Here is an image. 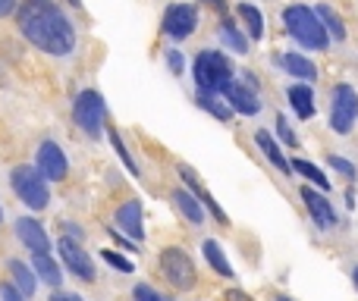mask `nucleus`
I'll list each match as a JSON object with an SVG mask.
<instances>
[{
  "label": "nucleus",
  "instance_id": "f257e3e1",
  "mask_svg": "<svg viewBox=\"0 0 358 301\" xmlns=\"http://www.w3.org/2000/svg\"><path fill=\"white\" fill-rule=\"evenodd\" d=\"M19 31L44 54L66 57L76 47V29L54 0H22L19 6Z\"/></svg>",
  "mask_w": 358,
  "mask_h": 301
},
{
  "label": "nucleus",
  "instance_id": "f03ea898",
  "mask_svg": "<svg viewBox=\"0 0 358 301\" xmlns=\"http://www.w3.org/2000/svg\"><path fill=\"white\" fill-rule=\"evenodd\" d=\"M283 22H286V31H289L305 50L327 47V29H324V22L317 19L315 10H308V6H302V3H292V6H286Z\"/></svg>",
  "mask_w": 358,
  "mask_h": 301
},
{
  "label": "nucleus",
  "instance_id": "7ed1b4c3",
  "mask_svg": "<svg viewBox=\"0 0 358 301\" xmlns=\"http://www.w3.org/2000/svg\"><path fill=\"white\" fill-rule=\"evenodd\" d=\"M198 88H208V91H220L227 82H233V63L220 54V50H201L195 57V66H192Z\"/></svg>",
  "mask_w": 358,
  "mask_h": 301
},
{
  "label": "nucleus",
  "instance_id": "20e7f679",
  "mask_svg": "<svg viewBox=\"0 0 358 301\" xmlns=\"http://www.w3.org/2000/svg\"><path fill=\"white\" fill-rule=\"evenodd\" d=\"M10 182H13V191H16V195L22 198V204H29L31 210L48 207V201H50L48 182H44V176L38 170H31V166H16Z\"/></svg>",
  "mask_w": 358,
  "mask_h": 301
},
{
  "label": "nucleus",
  "instance_id": "39448f33",
  "mask_svg": "<svg viewBox=\"0 0 358 301\" xmlns=\"http://www.w3.org/2000/svg\"><path fill=\"white\" fill-rule=\"evenodd\" d=\"M161 270H164V277H167V283L179 292L195 289V283H198L195 264H192V258L182 251V248H164L161 251Z\"/></svg>",
  "mask_w": 358,
  "mask_h": 301
},
{
  "label": "nucleus",
  "instance_id": "423d86ee",
  "mask_svg": "<svg viewBox=\"0 0 358 301\" xmlns=\"http://www.w3.org/2000/svg\"><path fill=\"white\" fill-rule=\"evenodd\" d=\"M73 117L85 135L98 138L104 132V98L98 91H82L73 104Z\"/></svg>",
  "mask_w": 358,
  "mask_h": 301
},
{
  "label": "nucleus",
  "instance_id": "0eeeda50",
  "mask_svg": "<svg viewBox=\"0 0 358 301\" xmlns=\"http://www.w3.org/2000/svg\"><path fill=\"white\" fill-rule=\"evenodd\" d=\"M358 117V91L352 85H336L334 88V104H330V126H334L336 135H346L352 129Z\"/></svg>",
  "mask_w": 358,
  "mask_h": 301
},
{
  "label": "nucleus",
  "instance_id": "6e6552de",
  "mask_svg": "<svg viewBox=\"0 0 358 301\" xmlns=\"http://www.w3.org/2000/svg\"><path fill=\"white\" fill-rule=\"evenodd\" d=\"M195 25H198V13H195V6H189V3L170 6L167 16H164V31H167L173 41H185V38L195 31Z\"/></svg>",
  "mask_w": 358,
  "mask_h": 301
},
{
  "label": "nucleus",
  "instance_id": "1a4fd4ad",
  "mask_svg": "<svg viewBox=\"0 0 358 301\" xmlns=\"http://www.w3.org/2000/svg\"><path fill=\"white\" fill-rule=\"evenodd\" d=\"M57 248H60V258L66 260V267L82 279V283H94V264H92V258L82 251L79 242L66 235V239L57 242Z\"/></svg>",
  "mask_w": 358,
  "mask_h": 301
},
{
  "label": "nucleus",
  "instance_id": "9d476101",
  "mask_svg": "<svg viewBox=\"0 0 358 301\" xmlns=\"http://www.w3.org/2000/svg\"><path fill=\"white\" fill-rule=\"evenodd\" d=\"M38 172H41L44 179H50V182H63V179H66L69 163L57 142H44L41 148H38Z\"/></svg>",
  "mask_w": 358,
  "mask_h": 301
},
{
  "label": "nucleus",
  "instance_id": "9b49d317",
  "mask_svg": "<svg viewBox=\"0 0 358 301\" xmlns=\"http://www.w3.org/2000/svg\"><path fill=\"white\" fill-rule=\"evenodd\" d=\"M223 101H227L229 107H233L236 113H242V117H255V113L261 110V101L255 98V91L248 85H239V82H227V85L220 88Z\"/></svg>",
  "mask_w": 358,
  "mask_h": 301
},
{
  "label": "nucleus",
  "instance_id": "f8f14e48",
  "mask_svg": "<svg viewBox=\"0 0 358 301\" xmlns=\"http://www.w3.org/2000/svg\"><path fill=\"white\" fill-rule=\"evenodd\" d=\"M16 235H19V242H22L29 251H35V254H48L50 251V239H48V233H44V226L38 220L22 216V220L16 223Z\"/></svg>",
  "mask_w": 358,
  "mask_h": 301
},
{
  "label": "nucleus",
  "instance_id": "ddd939ff",
  "mask_svg": "<svg viewBox=\"0 0 358 301\" xmlns=\"http://www.w3.org/2000/svg\"><path fill=\"white\" fill-rule=\"evenodd\" d=\"M117 226L123 229L126 235H132L136 242L145 239V226H142V204L136 201V198H129L126 204H120L117 207Z\"/></svg>",
  "mask_w": 358,
  "mask_h": 301
},
{
  "label": "nucleus",
  "instance_id": "4468645a",
  "mask_svg": "<svg viewBox=\"0 0 358 301\" xmlns=\"http://www.w3.org/2000/svg\"><path fill=\"white\" fill-rule=\"evenodd\" d=\"M302 201H305V207L311 210V216H315V223H317L321 229H334V226H336V214H334L330 201L321 195V191L302 189Z\"/></svg>",
  "mask_w": 358,
  "mask_h": 301
},
{
  "label": "nucleus",
  "instance_id": "2eb2a0df",
  "mask_svg": "<svg viewBox=\"0 0 358 301\" xmlns=\"http://www.w3.org/2000/svg\"><path fill=\"white\" fill-rule=\"evenodd\" d=\"M179 176H182V182L192 189V195L198 198V204H204V207L210 210V216H214L217 223H227V214H223V207L214 201V198H210V191L204 189V185L195 179V172H192V166H179Z\"/></svg>",
  "mask_w": 358,
  "mask_h": 301
},
{
  "label": "nucleus",
  "instance_id": "dca6fc26",
  "mask_svg": "<svg viewBox=\"0 0 358 301\" xmlns=\"http://www.w3.org/2000/svg\"><path fill=\"white\" fill-rule=\"evenodd\" d=\"M286 94H289V104H292V110L299 113V119L315 117V91H311L308 85H292Z\"/></svg>",
  "mask_w": 358,
  "mask_h": 301
},
{
  "label": "nucleus",
  "instance_id": "f3484780",
  "mask_svg": "<svg viewBox=\"0 0 358 301\" xmlns=\"http://www.w3.org/2000/svg\"><path fill=\"white\" fill-rule=\"evenodd\" d=\"M255 142H258V148L264 151V157L271 160L273 166H280V172H283V176H289V172H292V163L283 157V151L277 148V142H273L267 132H258V135H255Z\"/></svg>",
  "mask_w": 358,
  "mask_h": 301
},
{
  "label": "nucleus",
  "instance_id": "a211bd4d",
  "mask_svg": "<svg viewBox=\"0 0 358 301\" xmlns=\"http://www.w3.org/2000/svg\"><path fill=\"white\" fill-rule=\"evenodd\" d=\"M198 107L214 113V117L223 119V123H229V117H233V107L223 104V101L217 98V91H208V88H198Z\"/></svg>",
  "mask_w": 358,
  "mask_h": 301
},
{
  "label": "nucleus",
  "instance_id": "6ab92c4d",
  "mask_svg": "<svg viewBox=\"0 0 358 301\" xmlns=\"http://www.w3.org/2000/svg\"><path fill=\"white\" fill-rule=\"evenodd\" d=\"M283 66L289 75H296V79H305V82H315L317 79V66L311 60H305L302 54H286L283 57Z\"/></svg>",
  "mask_w": 358,
  "mask_h": 301
},
{
  "label": "nucleus",
  "instance_id": "aec40b11",
  "mask_svg": "<svg viewBox=\"0 0 358 301\" xmlns=\"http://www.w3.org/2000/svg\"><path fill=\"white\" fill-rule=\"evenodd\" d=\"M31 270H35L38 279H44L48 286H60L63 283V273H60V267L54 264V258H50V254H35Z\"/></svg>",
  "mask_w": 358,
  "mask_h": 301
},
{
  "label": "nucleus",
  "instance_id": "412c9836",
  "mask_svg": "<svg viewBox=\"0 0 358 301\" xmlns=\"http://www.w3.org/2000/svg\"><path fill=\"white\" fill-rule=\"evenodd\" d=\"M173 204H176V210L185 216V220H192V223H201L204 220V207L198 204V198L195 195H189V191H173Z\"/></svg>",
  "mask_w": 358,
  "mask_h": 301
},
{
  "label": "nucleus",
  "instance_id": "4be33fe9",
  "mask_svg": "<svg viewBox=\"0 0 358 301\" xmlns=\"http://www.w3.org/2000/svg\"><path fill=\"white\" fill-rule=\"evenodd\" d=\"M10 273H13V279H16L19 292H22L25 298H31V295H35V289H38L35 270H29V267L22 264V260H10Z\"/></svg>",
  "mask_w": 358,
  "mask_h": 301
},
{
  "label": "nucleus",
  "instance_id": "5701e85b",
  "mask_svg": "<svg viewBox=\"0 0 358 301\" xmlns=\"http://www.w3.org/2000/svg\"><path fill=\"white\" fill-rule=\"evenodd\" d=\"M315 13H317V19H321V22H324V29H327V35L334 38V41H343V38H346V25H343L340 13H336V10H330L327 3H321Z\"/></svg>",
  "mask_w": 358,
  "mask_h": 301
},
{
  "label": "nucleus",
  "instance_id": "b1692460",
  "mask_svg": "<svg viewBox=\"0 0 358 301\" xmlns=\"http://www.w3.org/2000/svg\"><path fill=\"white\" fill-rule=\"evenodd\" d=\"M201 251H204V258H208V264L214 267L217 273H220V277H233V267H229V260L223 258V251H220V245H217L214 239H208L201 245Z\"/></svg>",
  "mask_w": 358,
  "mask_h": 301
},
{
  "label": "nucleus",
  "instance_id": "393cba45",
  "mask_svg": "<svg viewBox=\"0 0 358 301\" xmlns=\"http://www.w3.org/2000/svg\"><path fill=\"white\" fill-rule=\"evenodd\" d=\"M236 13H239V16L245 19V25H248V35H252L255 41H258V38L264 35V16H261V13L255 10L252 3H239V10H236Z\"/></svg>",
  "mask_w": 358,
  "mask_h": 301
},
{
  "label": "nucleus",
  "instance_id": "a878e982",
  "mask_svg": "<svg viewBox=\"0 0 358 301\" xmlns=\"http://www.w3.org/2000/svg\"><path fill=\"white\" fill-rule=\"evenodd\" d=\"M292 170H296V172H302V176L308 179V182H315L321 191H330V179L324 176V172L317 170L315 163H308V160H296V163H292Z\"/></svg>",
  "mask_w": 358,
  "mask_h": 301
},
{
  "label": "nucleus",
  "instance_id": "bb28decb",
  "mask_svg": "<svg viewBox=\"0 0 358 301\" xmlns=\"http://www.w3.org/2000/svg\"><path fill=\"white\" fill-rule=\"evenodd\" d=\"M220 38H223V41L229 44V47L236 50V54H245V50H248V41H245V38L239 35V29H236V25L229 22V19H227V22H223V29H220Z\"/></svg>",
  "mask_w": 358,
  "mask_h": 301
},
{
  "label": "nucleus",
  "instance_id": "cd10ccee",
  "mask_svg": "<svg viewBox=\"0 0 358 301\" xmlns=\"http://www.w3.org/2000/svg\"><path fill=\"white\" fill-rule=\"evenodd\" d=\"M107 135H110L113 151H117V154H120V160H123V163L129 166V172H132V176H142V172H138V166H136V160H132V154L126 151V145H123V142H120V132H117V129H107Z\"/></svg>",
  "mask_w": 358,
  "mask_h": 301
},
{
  "label": "nucleus",
  "instance_id": "c85d7f7f",
  "mask_svg": "<svg viewBox=\"0 0 358 301\" xmlns=\"http://www.w3.org/2000/svg\"><path fill=\"white\" fill-rule=\"evenodd\" d=\"M101 254H104V260H107V264H113V267H117V270L132 273V260L120 258V254H117V251H110V248H107V251H101Z\"/></svg>",
  "mask_w": 358,
  "mask_h": 301
},
{
  "label": "nucleus",
  "instance_id": "c756f323",
  "mask_svg": "<svg viewBox=\"0 0 358 301\" xmlns=\"http://www.w3.org/2000/svg\"><path fill=\"white\" fill-rule=\"evenodd\" d=\"M330 166H334L336 172H343L346 179H355V176H358L355 163H349V160H343V157H330Z\"/></svg>",
  "mask_w": 358,
  "mask_h": 301
},
{
  "label": "nucleus",
  "instance_id": "7c9ffc66",
  "mask_svg": "<svg viewBox=\"0 0 358 301\" xmlns=\"http://www.w3.org/2000/svg\"><path fill=\"white\" fill-rule=\"evenodd\" d=\"M277 132H280V138H283V142L289 145V148H296V145H299V138L292 135V129L286 126V119H283V117H277Z\"/></svg>",
  "mask_w": 358,
  "mask_h": 301
},
{
  "label": "nucleus",
  "instance_id": "2f4dec72",
  "mask_svg": "<svg viewBox=\"0 0 358 301\" xmlns=\"http://www.w3.org/2000/svg\"><path fill=\"white\" fill-rule=\"evenodd\" d=\"M132 295H136V301H164L155 289H151V286H136V292H132Z\"/></svg>",
  "mask_w": 358,
  "mask_h": 301
},
{
  "label": "nucleus",
  "instance_id": "473e14b6",
  "mask_svg": "<svg viewBox=\"0 0 358 301\" xmlns=\"http://www.w3.org/2000/svg\"><path fill=\"white\" fill-rule=\"evenodd\" d=\"M25 295L22 292H16L13 286H6V283H0V301H22Z\"/></svg>",
  "mask_w": 358,
  "mask_h": 301
},
{
  "label": "nucleus",
  "instance_id": "72a5a7b5",
  "mask_svg": "<svg viewBox=\"0 0 358 301\" xmlns=\"http://www.w3.org/2000/svg\"><path fill=\"white\" fill-rule=\"evenodd\" d=\"M167 63H170V69H173L176 75L182 73V54H179V50H170V54H167Z\"/></svg>",
  "mask_w": 358,
  "mask_h": 301
},
{
  "label": "nucleus",
  "instance_id": "f704fd0d",
  "mask_svg": "<svg viewBox=\"0 0 358 301\" xmlns=\"http://www.w3.org/2000/svg\"><path fill=\"white\" fill-rule=\"evenodd\" d=\"M223 301H255V298H252V295H245L242 289H229L227 295H223Z\"/></svg>",
  "mask_w": 358,
  "mask_h": 301
},
{
  "label": "nucleus",
  "instance_id": "c9c22d12",
  "mask_svg": "<svg viewBox=\"0 0 358 301\" xmlns=\"http://www.w3.org/2000/svg\"><path fill=\"white\" fill-rule=\"evenodd\" d=\"M13 10H16V0H0V19L10 16Z\"/></svg>",
  "mask_w": 358,
  "mask_h": 301
},
{
  "label": "nucleus",
  "instance_id": "e433bc0d",
  "mask_svg": "<svg viewBox=\"0 0 358 301\" xmlns=\"http://www.w3.org/2000/svg\"><path fill=\"white\" fill-rule=\"evenodd\" d=\"M50 301H85V298L73 295V292H57V295H50Z\"/></svg>",
  "mask_w": 358,
  "mask_h": 301
},
{
  "label": "nucleus",
  "instance_id": "4c0bfd02",
  "mask_svg": "<svg viewBox=\"0 0 358 301\" xmlns=\"http://www.w3.org/2000/svg\"><path fill=\"white\" fill-rule=\"evenodd\" d=\"M66 233H69V235H79V239H82V229H76L73 223H66Z\"/></svg>",
  "mask_w": 358,
  "mask_h": 301
},
{
  "label": "nucleus",
  "instance_id": "58836bf2",
  "mask_svg": "<svg viewBox=\"0 0 358 301\" xmlns=\"http://www.w3.org/2000/svg\"><path fill=\"white\" fill-rule=\"evenodd\" d=\"M352 279H355V286H358V267H355V270H352Z\"/></svg>",
  "mask_w": 358,
  "mask_h": 301
},
{
  "label": "nucleus",
  "instance_id": "ea45409f",
  "mask_svg": "<svg viewBox=\"0 0 358 301\" xmlns=\"http://www.w3.org/2000/svg\"><path fill=\"white\" fill-rule=\"evenodd\" d=\"M273 301H292V298H286V295H277V298H273Z\"/></svg>",
  "mask_w": 358,
  "mask_h": 301
},
{
  "label": "nucleus",
  "instance_id": "a19ab883",
  "mask_svg": "<svg viewBox=\"0 0 358 301\" xmlns=\"http://www.w3.org/2000/svg\"><path fill=\"white\" fill-rule=\"evenodd\" d=\"M69 3H73V6H79V0H69Z\"/></svg>",
  "mask_w": 358,
  "mask_h": 301
},
{
  "label": "nucleus",
  "instance_id": "79ce46f5",
  "mask_svg": "<svg viewBox=\"0 0 358 301\" xmlns=\"http://www.w3.org/2000/svg\"><path fill=\"white\" fill-rule=\"evenodd\" d=\"M0 220H3V210H0Z\"/></svg>",
  "mask_w": 358,
  "mask_h": 301
}]
</instances>
